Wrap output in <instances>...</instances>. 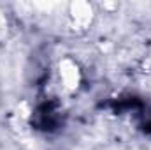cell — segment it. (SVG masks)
Instances as JSON below:
<instances>
[{"label": "cell", "instance_id": "obj_1", "mask_svg": "<svg viewBox=\"0 0 151 150\" xmlns=\"http://www.w3.org/2000/svg\"><path fill=\"white\" fill-rule=\"evenodd\" d=\"M58 79H60V87L69 94L76 92L81 87L83 74H81V69H79V66H77V62L74 58L65 57V58L60 60V64H58Z\"/></svg>", "mask_w": 151, "mask_h": 150}, {"label": "cell", "instance_id": "obj_2", "mask_svg": "<svg viewBox=\"0 0 151 150\" xmlns=\"http://www.w3.org/2000/svg\"><path fill=\"white\" fill-rule=\"evenodd\" d=\"M93 7L88 4V2H76L70 5V11H69V18H70V23L72 27L77 30H84L91 25L93 21Z\"/></svg>", "mask_w": 151, "mask_h": 150}]
</instances>
